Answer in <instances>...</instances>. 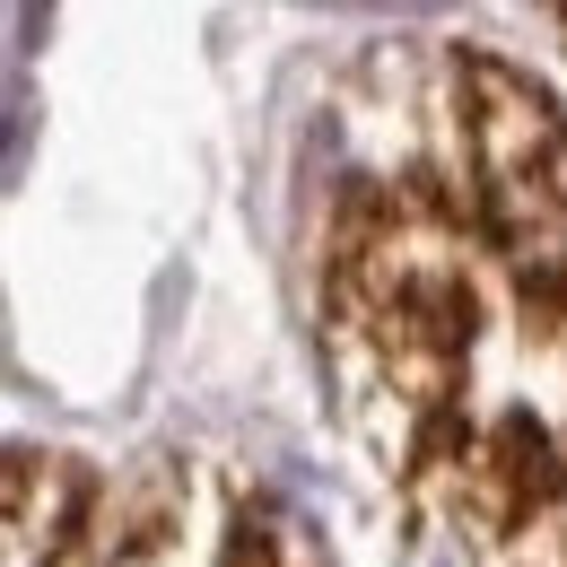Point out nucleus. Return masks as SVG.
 <instances>
[]
</instances>
